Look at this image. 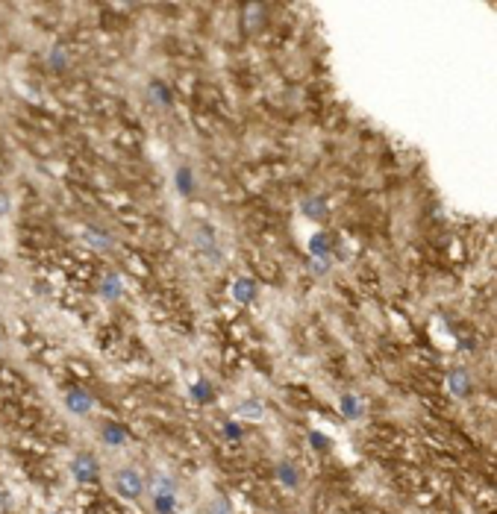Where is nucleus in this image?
<instances>
[{"label":"nucleus","mask_w":497,"mask_h":514,"mask_svg":"<svg viewBox=\"0 0 497 514\" xmlns=\"http://www.w3.org/2000/svg\"><path fill=\"white\" fill-rule=\"evenodd\" d=\"M154 488H156V494H171V491H174V482H171V479H165V476H156Z\"/></svg>","instance_id":"obj_2"},{"label":"nucleus","mask_w":497,"mask_h":514,"mask_svg":"<svg viewBox=\"0 0 497 514\" xmlns=\"http://www.w3.org/2000/svg\"><path fill=\"white\" fill-rule=\"evenodd\" d=\"M115 485H118V491H121L124 496H139L142 479L135 476L132 471H121V473H118V479H115Z\"/></svg>","instance_id":"obj_1"}]
</instances>
